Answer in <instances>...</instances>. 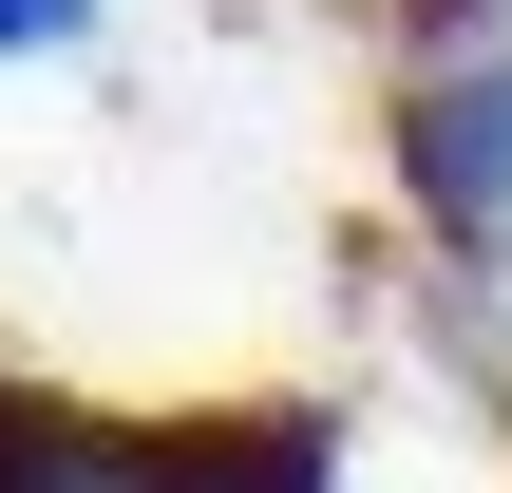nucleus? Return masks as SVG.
<instances>
[{
	"label": "nucleus",
	"mask_w": 512,
	"mask_h": 493,
	"mask_svg": "<svg viewBox=\"0 0 512 493\" xmlns=\"http://www.w3.org/2000/svg\"><path fill=\"white\" fill-rule=\"evenodd\" d=\"M475 38H512V0H399V57H475Z\"/></svg>",
	"instance_id": "obj_3"
},
{
	"label": "nucleus",
	"mask_w": 512,
	"mask_h": 493,
	"mask_svg": "<svg viewBox=\"0 0 512 493\" xmlns=\"http://www.w3.org/2000/svg\"><path fill=\"white\" fill-rule=\"evenodd\" d=\"M380 152H399V209L437 228V266H456V285H512V38L399 57Z\"/></svg>",
	"instance_id": "obj_2"
},
{
	"label": "nucleus",
	"mask_w": 512,
	"mask_h": 493,
	"mask_svg": "<svg viewBox=\"0 0 512 493\" xmlns=\"http://www.w3.org/2000/svg\"><path fill=\"white\" fill-rule=\"evenodd\" d=\"M95 38V0H0V57H76Z\"/></svg>",
	"instance_id": "obj_4"
},
{
	"label": "nucleus",
	"mask_w": 512,
	"mask_h": 493,
	"mask_svg": "<svg viewBox=\"0 0 512 493\" xmlns=\"http://www.w3.org/2000/svg\"><path fill=\"white\" fill-rule=\"evenodd\" d=\"M0 493H342V418L228 399V418H114L0 361Z\"/></svg>",
	"instance_id": "obj_1"
}]
</instances>
